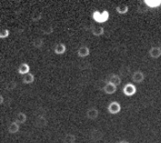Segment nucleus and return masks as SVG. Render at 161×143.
I'll return each instance as SVG.
<instances>
[{"label":"nucleus","mask_w":161,"mask_h":143,"mask_svg":"<svg viewBox=\"0 0 161 143\" xmlns=\"http://www.w3.org/2000/svg\"><path fill=\"white\" fill-rule=\"evenodd\" d=\"M121 105L120 103L116 102V101H113L112 102L109 107H108V111L110 114H112V115H115V114H118L120 111H121Z\"/></svg>","instance_id":"7ed1b4c3"},{"label":"nucleus","mask_w":161,"mask_h":143,"mask_svg":"<svg viewBox=\"0 0 161 143\" xmlns=\"http://www.w3.org/2000/svg\"><path fill=\"white\" fill-rule=\"evenodd\" d=\"M132 79L135 83H141L144 80H145V74L144 72H142L141 71L135 72L132 75Z\"/></svg>","instance_id":"39448f33"},{"label":"nucleus","mask_w":161,"mask_h":143,"mask_svg":"<svg viewBox=\"0 0 161 143\" xmlns=\"http://www.w3.org/2000/svg\"><path fill=\"white\" fill-rule=\"evenodd\" d=\"M0 97H1V102H0V103H1V105H2V104H3V101H4V97H3V95H1Z\"/></svg>","instance_id":"393cba45"},{"label":"nucleus","mask_w":161,"mask_h":143,"mask_svg":"<svg viewBox=\"0 0 161 143\" xmlns=\"http://www.w3.org/2000/svg\"><path fill=\"white\" fill-rule=\"evenodd\" d=\"M149 55L153 59H158L161 56V48L158 46L152 47L149 50Z\"/></svg>","instance_id":"423d86ee"},{"label":"nucleus","mask_w":161,"mask_h":143,"mask_svg":"<svg viewBox=\"0 0 161 143\" xmlns=\"http://www.w3.org/2000/svg\"><path fill=\"white\" fill-rule=\"evenodd\" d=\"M16 87H17V83H16L15 81L9 82V83H8V84L6 85V89H7L8 91H11V90H14Z\"/></svg>","instance_id":"4be33fe9"},{"label":"nucleus","mask_w":161,"mask_h":143,"mask_svg":"<svg viewBox=\"0 0 161 143\" xmlns=\"http://www.w3.org/2000/svg\"><path fill=\"white\" fill-rule=\"evenodd\" d=\"M26 120H27V116L23 112H19L16 117V122H18L19 124H23L26 122Z\"/></svg>","instance_id":"f3484780"},{"label":"nucleus","mask_w":161,"mask_h":143,"mask_svg":"<svg viewBox=\"0 0 161 143\" xmlns=\"http://www.w3.org/2000/svg\"><path fill=\"white\" fill-rule=\"evenodd\" d=\"M109 82L113 83V84L116 85V86H118V85L121 84L122 80H121V77H120L119 75H117V74H112L111 77H110V81H109Z\"/></svg>","instance_id":"4468645a"},{"label":"nucleus","mask_w":161,"mask_h":143,"mask_svg":"<svg viewBox=\"0 0 161 143\" xmlns=\"http://www.w3.org/2000/svg\"><path fill=\"white\" fill-rule=\"evenodd\" d=\"M119 143H130L129 141H127V140H121Z\"/></svg>","instance_id":"a878e982"},{"label":"nucleus","mask_w":161,"mask_h":143,"mask_svg":"<svg viewBox=\"0 0 161 143\" xmlns=\"http://www.w3.org/2000/svg\"><path fill=\"white\" fill-rule=\"evenodd\" d=\"M34 80H35L34 75H33L32 73L29 72V73L25 74L23 79H22V82L24 83H32L34 82Z\"/></svg>","instance_id":"dca6fc26"},{"label":"nucleus","mask_w":161,"mask_h":143,"mask_svg":"<svg viewBox=\"0 0 161 143\" xmlns=\"http://www.w3.org/2000/svg\"><path fill=\"white\" fill-rule=\"evenodd\" d=\"M18 72L19 73V74H27V73H29L30 72V66H29V64L28 63H21L20 65H19V69H18Z\"/></svg>","instance_id":"f8f14e48"},{"label":"nucleus","mask_w":161,"mask_h":143,"mask_svg":"<svg viewBox=\"0 0 161 143\" xmlns=\"http://www.w3.org/2000/svg\"><path fill=\"white\" fill-rule=\"evenodd\" d=\"M75 137L73 134H67L64 139V143H75Z\"/></svg>","instance_id":"aec40b11"},{"label":"nucleus","mask_w":161,"mask_h":143,"mask_svg":"<svg viewBox=\"0 0 161 143\" xmlns=\"http://www.w3.org/2000/svg\"><path fill=\"white\" fill-rule=\"evenodd\" d=\"M102 90H103L106 94H108V95H112V94H114V93L117 91V86L114 85L113 83L109 82V83H107L104 85V87L102 88Z\"/></svg>","instance_id":"20e7f679"},{"label":"nucleus","mask_w":161,"mask_h":143,"mask_svg":"<svg viewBox=\"0 0 161 143\" xmlns=\"http://www.w3.org/2000/svg\"><path fill=\"white\" fill-rule=\"evenodd\" d=\"M123 92L126 96H132L136 93V87L133 83H126L123 88Z\"/></svg>","instance_id":"f03ea898"},{"label":"nucleus","mask_w":161,"mask_h":143,"mask_svg":"<svg viewBox=\"0 0 161 143\" xmlns=\"http://www.w3.org/2000/svg\"><path fill=\"white\" fill-rule=\"evenodd\" d=\"M102 132L99 130H94L91 132V139L94 140V141H98L101 138H102Z\"/></svg>","instance_id":"a211bd4d"},{"label":"nucleus","mask_w":161,"mask_h":143,"mask_svg":"<svg viewBox=\"0 0 161 143\" xmlns=\"http://www.w3.org/2000/svg\"><path fill=\"white\" fill-rule=\"evenodd\" d=\"M32 45L35 48H42V45H43V40H42L41 38H38V39H36V40L33 41Z\"/></svg>","instance_id":"412c9836"},{"label":"nucleus","mask_w":161,"mask_h":143,"mask_svg":"<svg viewBox=\"0 0 161 143\" xmlns=\"http://www.w3.org/2000/svg\"><path fill=\"white\" fill-rule=\"evenodd\" d=\"M35 125L37 126L38 128H44L47 125V119L43 117H39L36 119Z\"/></svg>","instance_id":"2eb2a0df"},{"label":"nucleus","mask_w":161,"mask_h":143,"mask_svg":"<svg viewBox=\"0 0 161 143\" xmlns=\"http://www.w3.org/2000/svg\"><path fill=\"white\" fill-rule=\"evenodd\" d=\"M110 18V13L107 10H104L102 12H99L98 10L93 12L92 14V19H94V21H96L97 23L101 24L105 23Z\"/></svg>","instance_id":"f257e3e1"},{"label":"nucleus","mask_w":161,"mask_h":143,"mask_svg":"<svg viewBox=\"0 0 161 143\" xmlns=\"http://www.w3.org/2000/svg\"><path fill=\"white\" fill-rule=\"evenodd\" d=\"M90 51H89V49L87 46H82L78 49L77 50V55L81 58H84V57H87L89 55Z\"/></svg>","instance_id":"1a4fd4ad"},{"label":"nucleus","mask_w":161,"mask_h":143,"mask_svg":"<svg viewBox=\"0 0 161 143\" xmlns=\"http://www.w3.org/2000/svg\"><path fill=\"white\" fill-rule=\"evenodd\" d=\"M65 50H66V47L64 43H58L54 47V53H56L58 55L64 54L65 52Z\"/></svg>","instance_id":"9b49d317"},{"label":"nucleus","mask_w":161,"mask_h":143,"mask_svg":"<svg viewBox=\"0 0 161 143\" xmlns=\"http://www.w3.org/2000/svg\"><path fill=\"white\" fill-rule=\"evenodd\" d=\"M129 10V8H128V6L127 5H124V4H122V5H119L117 8H116V11L118 12L119 14H126L127 12Z\"/></svg>","instance_id":"6ab92c4d"},{"label":"nucleus","mask_w":161,"mask_h":143,"mask_svg":"<svg viewBox=\"0 0 161 143\" xmlns=\"http://www.w3.org/2000/svg\"><path fill=\"white\" fill-rule=\"evenodd\" d=\"M145 4L151 8H158L161 6V0H145Z\"/></svg>","instance_id":"9d476101"},{"label":"nucleus","mask_w":161,"mask_h":143,"mask_svg":"<svg viewBox=\"0 0 161 143\" xmlns=\"http://www.w3.org/2000/svg\"><path fill=\"white\" fill-rule=\"evenodd\" d=\"M90 30H91L93 35L97 36V37L102 35L104 33V29L101 26H92L90 28Z\"/></svg>","instance_id":"6e6552de"},{"label":"nucleus","mask_w":161,"mask_h":143,"mask_svg":"<svg viewBox=\"0 0 161 143\" xmlns=\"http://www.w3.org/2000/svg\"><path fill=\"white\" fill-rule=\"evenodd\" d=\"M53 31V29L52 27H50V26H47V27H45V28L42 29V32H43L44 34H50V33H52Z\"/></svg>","instance_id":"b1692460"},{"label":"nucleus","mask_w":161,"mask_h":143,"mask_svg":"<svg viewBox=\"0 0 161 143\" xmlns=\"http://www.w3.org/2000/svg\"><path fill=\"white\" fill-rule=\"evenodd\" d=\"M99 117V111L95 107H91L87 111V118L90 120H95Z\"/></svg>","instance_id":"0eeeda50"},{"label":"nucleus","mask_w":161,"mask_h":143,"mask_svg":"<svg viewBox=\"0 0 161 143\" xmlns=\"http://www.w3.org/2000/svg\"><path fill=\"white\" fill-rule=\"evenodd\" d=\"M19 130V124L16 121H14L12 123H10V125L8 126V131L11 134H16L17 132Z\"/></svg>","instance_id":"ddd939ff"},{"label":"nucleus","mask_w":161,"mask_h":143,"mask_svg":"<svg viewBox=\"0 0 161 143\" xmlns=\"http://www.w3.org/2000/svg\"><path fill=\"white\" fill-rule=\"evenodd\" d=\"M9 36V30L8 29H2L0 32V38L1 39H7Z\"/></svg>","instance_id":"5701e85b"}]
</instances>
